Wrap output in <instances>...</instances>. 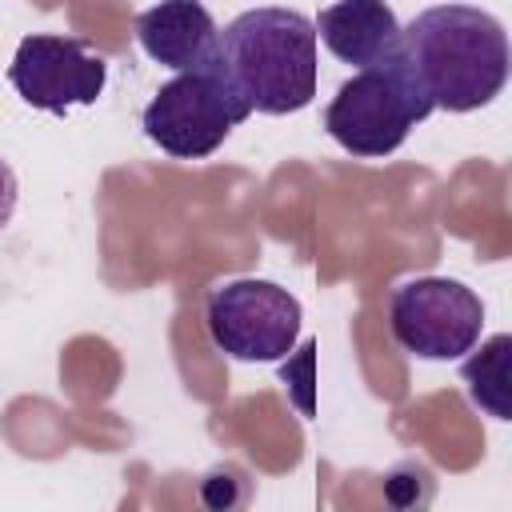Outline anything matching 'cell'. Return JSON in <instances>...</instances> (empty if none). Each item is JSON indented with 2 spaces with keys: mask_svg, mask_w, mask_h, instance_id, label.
I'll return each instance as SVG.
<instances>
[{
  "mask_svg": "<svg viewBox=\"0 0 512 512\" xmlns=\"http://www.w3.org/2000/svg\"><path fill=\"white\" fill-rule=\"evenodd\" d=\"M248 116L252 112L232 96V88L208 64V68L176 72L168 84H160V92L148 100L140 116V128L160 152L176 160H204Z\"/></svg>",
  "mask_w": 512,
  "mask_h": 512,
  "instance_id": "obj_4",
  "label": "cell"
},
{
  "mask_svg": "<svg viewBox=\"0 0 512 512\" xmlns=\"http://www.w3.org/2000/svg\"><path fill=\"white\" fill-rule=\"evenodd\" d=\"M16 200H20V180H16L12 164L0 156V232L12 224V216H16Z\"/></svg>",
  "mask_w": 512,
  "mask_h": 512,
  "instance_id": "obj_12",
  "label": "cell"
},
{
  "mask_svg": "<svg viewBox=\"0 0 512 512\" xmlns=\"http://www.w3.org/2000/svg\"><path fill=\"white\" fill-rule=\"evenodd\" d=\"M312 24L316 40H324L336 60L356 68L384 64L400 52V20L384 0H336L320 8Z\"/></svg>",
  "mask_w": 512,
  "mask_h": 512,
  "instance_id": "obj_9",
  "label": "cell"
},
{
  "mask_svg": "<svg viewBox=\"0 0 512 512\" xmlns=\"http://www.w3.org/2000/svg\"><path fill=\"white\" fill-rule=\"evenodd\" d=\"M400 60L432 108L444 112H476L508 84L504 24L472 4L424 8L400 28Z\"/></svg>",
  "mask_w": 512,
  "mask_h": 512,
  "instance_id": "obj_1",
  "label": "cell"
},
{
  "mask_svg": "<svg viewBox=\"0 0 512 512\" xmlns=\"http://www.w3.org/2000/svg\"><path fill=\"white\" fill-rule=\"evenodd\" d=\"M392 340L420 360H456L480 344L484 300L452 276H416L388 296Z\"/></svg>",
  "mask_w": 512,
  "mask_h": 512,
  "instance_id": "obj_6",
  "label": "cell"
},
{
  "mask_svg": "<svg viewBox=\"0 0 512 512\" xmlns=\"http://www.w3.org/2000/svg\"><path fill=\"white\" fill-rule=\"evenodd\" d=\"M512 336L508 332H496L488 336L480 348H472V356L460 364V380L468 384V396L476 408H484L488 416L496 420H512Z\"/></svg>",
  "mask_w": 512,
  "mask_h": 512,
  "instance_id": "obj_10",
  "label": "cell"
},
{
  "mask_svg": "<svg viewBox=\"0 0 512 512\" xmlns=\"http://www.w3.org/2000/svg\"><path fill=\"white\" fill-rule=\"evenodd\" d=\"M216 20L200 0H160L136 16L140 48L176 72L208 68L216 52Z\"/></svg>",
  "mask_w": 512,
  "mask_h": 512,
  "instance_id": "obj_8",
  "label": "cell"
},
{
  "mask_svg": "<svg viewBox=\"0 0 512 512\" xmlns=\"http://www.w3.org/2000/svg\"><path fill=\"white\" fill-rule=\"evenodd\" d=\"M200 500H204L208 508H236V504L248 500V476H244L240 468H232V464H220V468L204 472V480H200Z\"/></svg>",
  "mask_w": 512,
  "mask_h": 512,
  "instance_id": "obj_11",
  "label": "cell"
},
{
  "mask_svg": "<svg viewBox=\"0 0 512 512\" xmlns=\"http://www.w3.org/2000/svg\"><path fill=\"white\" fill-rule=\"evenodd\" d=\"M428 112L432 100L420 92V84L396 52L384 64L360 68L352 80L336 88V96L324 108V128L344 152L372 160L396 152Z\"/></svg>",
  "mask_w": 512,
  "mask_h": 512,
  "instance_id": "obj_3",
  "label": "cell"
},
{
  "mask_svg": "<svg viewBox=\"0 0 512 512\" xmlns=\"http://www.w3.org/2000/svg\"><path fill=\"white\" fill-rule=\"evenodd\" d=\"M300 320H304L300 300L276 280H260V276L216 284L204 304V324L212 344L224 356L248 364L284 360L300 340Z\"/></svg>",
  "mask_w": 512,
  "mask_h": 512,
  "instance_id": "obj_5",
  "label": "cell"
},
{
  "mask_svg": "<svg viewBox=\"0 0 512 512\" xmlns=\"http://www.w3.org/2000/svg\"><path fill=\"white\" fill-rule=\"evenodd\" d=\"M8 84L24 104L64 116L76 104H96L108 84V60L80 36L32 32L16 44Z\"/></svg>",
  "mask_w": 512,
  "mask_h": 512,
  "instance_id": "obj_7",
  "label": "cell"
},
{
  "mask_svg": "<svg viewBox=\"0 0 512 512\" xmlns=\"http://www.w3.org/2000/svg\"><path fill=\"white\" fill-rule=\"evenodd\" d=\"M216 76L260 116H292L316 96V24L296 8H252L216 32Z\"/></svg>",
  "mask_w": 512,
  "mask_h": 512,
  "instance_id": "obj_2",
  "label": "cell"
}]
</instances>
